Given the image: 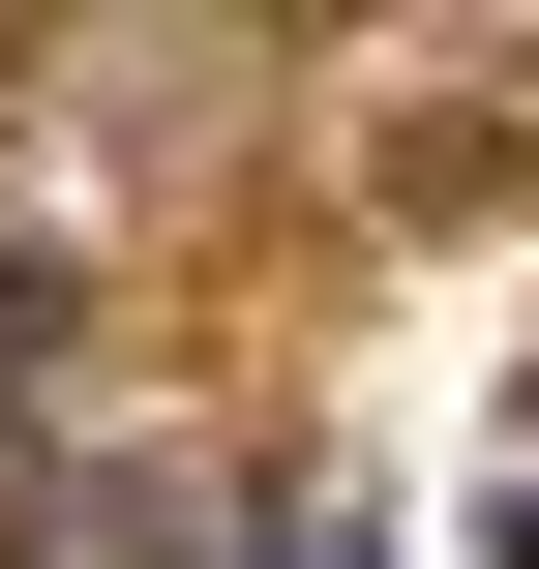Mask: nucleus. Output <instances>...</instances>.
Instances as JSON below:
<instances>
[{
	"instance_id": "nucleus-1",
	"label": "nucleus",
	"mask_w": 539,
	"mask_h": 569,
	"mask_svg": "<svg viewBox=\"0 0 539 569\" xmlns=\"http://www.w3.org/2000/svg\"><path fill=\"white\" fill-rule=\"evenodd\" d=\"M480 569H539V510H510V540H480Z\"/></svg>"
}]
</instances>
